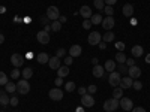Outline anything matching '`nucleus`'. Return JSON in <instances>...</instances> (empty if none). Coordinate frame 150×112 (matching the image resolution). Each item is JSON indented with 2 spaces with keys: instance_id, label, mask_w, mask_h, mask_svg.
I'll use <instances>...</instances> for the list:
<instances>
[{
  "instance_id": "1",
  "label": "nucleus",
  "mask_w": 150,
  "mask_h": 112,
  "mask_svg": "<svg viewBox=\"0 0 150 112\" xmlns=\"http://www.w3.org/2000/svg\"><path fill=\"white\" fill-rule=\"evenodd\" d=\"M117 108H120V103L117 99L111 97V99H107V100L104 102V111L105 112H114Z\"/></svg>"
},
{
  "instance_id": "2",
  "label": "nucleus",
  "mask_w": 150,
  "mask_h": 112,
  "mask_svg": "<svg viewBox=\"0 0 150 112\" xmlns=\"http://www.w3.org/2000/svg\"><path fill=\"white\" fill-rule=\"evenodd\" d=\"M17 93H20V94L30 93V84H29L27 79H21V81L17 82Z\"/></svg>"
},
{
  "instance_id": "3",
  "label": "nucleus",
  "mask_w": 150,
  "mask_h": 112,
  "mask_svg": "<svg viewBox=\"0 0 150 112\" xmlns=\"http://www.w3.org/2000/svg\"><path fill=\"white\" fill-rule=\"evenodd\" d=\"M47 17L50 21H57L60 17V10L57 6H48L47 8Z\"/></svg>"
},
{
  "instance_id": "4",
  "label": "nucleus",
  "mask_w": 150,
  "mask_h": 112,
  "mask_svg": "<svg viewBox=\"0 0 150 112\" xmlns=\"http://www.w3.org/2000/svg\"><path fill=\"white\" fill-rule=\"evenodd\" d=\"M120 79H122V75L117 72V70H114V72H111L110 73V78H108V82H110V85L111 87H119V84H120Z\"/></svg>"
},
{
  "instance_id": "5",
  "label": "nucleus",
  "mask_w": 150,
  "mask_h": 112,
  "mask_svg": "<svg viewBox=\"0 0 150 112\" xmlns=\"http://www.w3.org/2000/svg\"><path fill=\"white\" fill-rule=\"evenodd\" d=\"M48 96H50V99H51V100H54V102H60L62 99H63V91H62L59 87H56V88L50 90Z\"/></svg>"
},
{
  "instance_id": "6",
  "label": "nucleus",
  "mask_w": 150,
  "mask_h": 112,
  "mask_svg": "<svg viewBox=\"0 0 150 112\" xmlns=\"http://www.w3.org/2000/svg\"><path fill=\"white\" fill-rule=\"evenodd\" d=\"M24 58H26L24 55L15 52V54H12V55H11V63L14 64V67H21V66L24 64Z\"/></svg>"
},
{
  "instance_id": "7",
  "label": "nucleus",
  "mask_w": 150,
  "mask_h": 112,
  "mask_svg": "<svg viewBox=\"0 0 150 112\" xmlns=\"http://www.w3.org/2000/svg\"><path fill=\"white\" fill-rule=\"evenodd\" d=\"M36 39L41 45H48L50 43V33H47L45 30H41L36 33Z\"/></svg>"
},
{
  "instance_id": "8",
  "label": "nucleus",
  "mask_w": 150,
  "mask_h": 112,
  "mask_svg": "<svg viewBox=\"0 0 150 112\" xmlns=\"http://www.w3.org/2000/svg\"><path fill=\"white\" fill-rule=\"evenodd\" d=\"M81 105H83V108H92V106H95V99H93V96L92 94H84V96H81Z\"/></svg>"
},
{
  "instance_id": "9",
  "label": "nucleus",
  "mask_w": 150,
  "mask_h": 112,
  "mask_svg": "<svg viewBox=\"0 0 150 112\" xmlns=\"http://www.w3.org/2000/svg\"><path fill=\"white\" fill-rule=\"evenodd\" d=\"M102 41V36L99 34V32H92L89 34V37H87V42H89V45H99V42Z\"/></svg>"
},
{
  "instance_id": "10",
  "label": "nucleus",
  "mask_w": 150,
  "mask_h": 112,
  "mask_svg": "<svg viewBox=\"0 0 150 112\" xmlns=\"http://www.w3.org/2000/svg\"><path fill=\"white\" fill-rule=\"evenodd\" d=\"M119 103H120V108L123 109V111H132V108H134V103H132V100L129 97H122L120 100H119Z\"/></svg>"
},
{
  "instance_id": "11",
  "label": "nucleus",
  "mask_w": 150,
  "mask_h": 112,
  "mask_svg": "<svg viewBox=\"0 0 150 112\" xmlns=\"http://www.w3.org/2000/svg\"><path fill=\"white\" fill-rule=\"evenodd\" d=\"M78 14H80L84 20H90V18H92V15H93V10L90 9V6L83 5V6L80 8V12H78Z\"/></svg>"
},
{
  "instance_id": "12",
  "label": "nucleus",
  "mask_w": 150,
  "mask_h": 112,
  "mask_svg": "<svg viewBox=\"0 0 150 112\" xmlns=\"http://www.w3.org/2000/svg\"><path fill=\"white\" fill-rule=\"evenodd\" d=\"M102 27L108 32V30H112V27H114V24H116V20L112 18V17H107V18H104L102 20Z\"/></svg>"
},
{
  "instance_id": "13",
  "label": "nucleus",
  "mask_w": 150,
  "mask_h": 112,
  "mask_svg": "<svg viewBox=\"0 0 150 112\" xmlns=\"http://www.w3.org/2000/svg\"><path fill=\"white\" fill-rule=\"evenodd\" d=\"M128 75L132 78V79H138L140 76H141V69L138 67V66H131L129 67V70H128Z\"/></svg>"
},
{
  "instance_id": "14",
  "label": "nucleus",
  "mask_w": 150,
  "mask_h": 112,
  "mask_svg": "<svg viewBox=\"0 0 150 112\" xmlns=\"http://www.w3.org/2000/svg\"><path fill=\"white\" fill-rule=\"evenodd\" d=\"M132 82H134V79H132L131 76H123V78L120 79L119 87H120L122 90H126V88H131V87H132Z\"/></svg>"
},
{
  "instance_id": "15",
  "label": "nucleus",
  "mask_w": 150,
  "mask_h": 112,
  "mask_svg": "<svg viewBox=\"0 0 150 112\" xmlns=\"http://www.w3.org/2000/svg\"><path fill=\"white\" fill-rule=\"evenodd\" d=\"M122 14H123V17L132 18V15H134V6H132L131 3L123 5V8H122Z\"/></svg>"
},
{
  "instance_id": "16",
  "label": "nucleus",
  "mask_w": 150,
  "mask_h": 112,
  "mask_svg": "<svg viewBox=\"0 0 150 112\" xmlns=\"http://www.w3.org/2000/svg\"><path fill=\"white\" fill-rule=\"evenodd\" d=\"M92 73H93L95 78H102L104 73H105V69H104V66H101V64H95L93 69H92Z\"/></svg>"
},
{
  "instance_id": "17",
  "label": "nucleus",
  "mask_w": 150,
  "mask_h": 112,
  "mask_svg": "<svg viewBox=\"0 0 150 112\" xmlns=\"http://www.w3.org/2000/svg\"><path fill=\"white\" fill-rule=\"evenodd\" d=\"M81 54H83L81 45H72V46L69 48V55H71V57H80Z\"/></svg>"
},
{
  "instance_id": "18",
  "label": "nucleus",
  "mask_w": 150,
  "mask_h": 112,
  "mask_svg": "<svg viewBox=\"0 0 150 112\" xmlns=\"http://www.w3.org/2000/svg\"><path fill=\"white\" fill-rule=\"evenodd\" d=\"M48 66H50V69H51V70H57L62 64H60V58L59 57H51V58H50V61H48Z\"/></svg>"
},
{
  "instance_id": "19",
  "label": "nucleus",
  "mask_w": 150,
  "mask_h": 112,
  "mask_svg": "<svg viewBox=\"0 0 150 112\" xmlns=\"http://www.w3.org/2000/svg\"><path fill=\"white\" fill-rule=\"evenodd\" d=\"M131 52H132V55H134L135 58H138V57H141V55L144 54V48H143L141 45H134L132 49H131Z\"/></svg>"
},
{
  "instance_id": "20",
  "label": "nucleus",
  "mask_w": 150,
  "mask_h": 112,
  "mask_svg": "<svg viewBox=\"0 0 150 112\" xmlns=\"http://www.w3.org/2000/svg\"><path fill=\"white\" fill-rule=\"evenodd\" d=\"M36 60H38V63H39V64H47L50 61V55L47 52H39L36 55Z\"/></svg>"
},
{
  "instance_id": "21",
  "label": "nucleus",
  "mask_w": 150,
  "mask_h": 112,
  "mask_svg": "<svg viewBox=\"0 0 150 112\" xmlns=\"http://www.w3.org/2000/svg\"><path fill=\"white\" fill-rule=\"evenodd\" d=\"M116 67H117V66H116V61H114V60H107V61H105V64H104L105 72H110V73H111V72H114Z\"/></svg>"
},
{
  "instance_id": "22",
  "label": "nucleus",
  "mask_w": 150,
  "mask_h": 112,
  "mask_svg": "<svg viewBox=\"0 0 150 112\" xmlns=\"http://www.w3.org/2000/svg\"><path fill=\"white\" fill-rule=\"evenodd\" d=\"M69 75V66H60L59 69H57V76H60V78H65V76H68Z\"/></svg>"
},
{
  "instance_id": "23",
  "label": "nucleus",
  "mask_w": 150,
  "mask_h": 112,
  "mask_svg": "<svg viewBox=\"0 0 150 112\" xmlns=\"http://www.w3.org/2000/svg\"><path fill=\"white\" fill-rule=\"evenodd\" d=\"M114 39H116V34L112 33L111 30H108V32L102 36V41H104V42H107V43H108V42H112Z\"/></svg>"
},
{
  "instance_id": "24",
  "label": "nucleus",
  "mask_w": 150,
  "mask_h": 112,
  "mask_svg": "<svg viewBox=\"0 0 150 112\" xmlns=\"http://www.w3.org/2000/svg\"><path fill=\"white\" fill-rule=\"evenodd\" d=\"M102 15L101 14H93L92 15V18H90V21H92V24H93V26H99V24H101L102 22Z\"/></svg>"
},
{
  "instance_id": "25",
  "label": "nucleus",
  "mask_w": 150,
  "mask_h": 112,
  "mask_svg": "<svg viewBox=\"0 0 150 112\" xmlns=\"http://www.w3.org/2000/svg\"><path fill=\"white\" fill-rule=\"evenodd\" d=\"M21 75H23V78H24V79H30V78L33 76V69H32V67L23 69V70H21Z\"/></svg>"
},
{
  "instance_id": "26",
  "label": "nucleus",
  "mask_w": 150,
  "mask_h": 112,
  "mask_svg": "<svg viewBox=\"0 0 150 112\" xmlns=\"http://www.w3.org/2000/svg\"><path fill=\"white\" fill-rule=\"evenodd\" d=\"M9 100H11V97H9L8 94H5L3 91H0V105L8 106V105H9Z\"/></svg>"
},
{
  "instance_id": "27",
  "label": "nucleus",
  "mask_w": 150,
  "mask_h": 112,
  "mask_svg": "<svg viewBox=\"0 0 150 112\" xmlns=\"http://www.w3.org/2000/svg\"><path fill=\"white\" fill-rule=\"evenodd\" d=\"M5 90H6V93H15V91H17V84L12 82V81H9V82L5 85Z\"/></svg>"
},
{
  "instance_id": "28",
  "label": "nucleus",
  "mask_w": 150,
  "mask_h": 112,
  "mask_svg": "<svg viewBox=\"0 0 150 112\" xmlns=\"http://www.w3.org/2000/svg\"><path fill=\"white\" fill-rule=\"evenodd\" d=\"M112 97L117 99V100H120V99L123 97V90L120 88V87H116L114 91H112Z\"/></svg>"
},
{
  "instance_id": "29",
  "label": "nucleus",
  "mask_w": 150,
  "mask_h": 112,
  "mask_svg": "<svg viewBox=\"0 0 150 112\" xmlns=\"http://www.w3.org/2000/svg\"><path fill=\"white\" fill-rule=\"evenodd\" d=\"M116 61H117V63H126V55H125L123 51H119L116 54Z\"/></svg>"
},
{
  "instance_id": "30",
  "label": "nucleus",
  "mask_w": 150,
  "mask_h": 112,
  "mask_svg": "<svg viewBox=\"0 0 150 112\" xmlns=\"http://www.w3.org/2000/svg\"><path fill=\"white\" fill-rule=\"evenodd\" d=\"M93 5H95V8L99 12L104 10V8H105V2H104V0H93Z\"/></svg>"
},
{
  "instance_id": "31",
  "label": "nucleus",
  "mask_w": 150,
  "mask_h": 112,
  "mask_svg": "<svg viewBox=\"0 0 150 112\" xmlns=\"http://www.w3.org/2000/svg\"><path fill=\"white\" fill-rule=\"evenodd\" d=\"M116 69H117V72H119L120 75H122V73H123V75H125V73H128V70H129V67L125 64V63H119V66H117Z\"/></svg>"
},
{
  "instance_id": "32",
  "label": "nucleus",
  "mask_w": 150,
  "mask_h": 112,
  "mask_svg": "<svg viewBox=\"0 0 150 112\" xmlns=\"http://www.w3.org/2000/svg\"><path fill=\"white\" fill-rule=\"evenodd\" d=\"M62 29V22L57 20V21H51V32H59Z\"/></svg>"
},
{
  "instance_id": "33",
  "label": "nucleus",
  "mask_w": 150,
  "mask_h": 112,
  "mask_svg": "<svg viewBox=\"0 0 150 112\" xmlns=\"http://www.w3.org/2000/svg\"><path fill=\"white\" fill-rule=\"evenodd\" d=\"M8 82H9V79H8V75H6L5 72L0 70V85H6Z\"/></svg>"
},
{
  "instance_id": "34",
  "label": "nucleus",
  "mask_w": 150,
  "mask_h": 112,
  "mask_svg": "<svg viewBox=\"0 0 150 112\" xmlns=\"http://www.w3.org/2000/svg\"><path fill=\"white\" fill-rule=\"evenodd\" d=\"M65 90H66L68 93H72V91L75 90V82H74V81L66 82V84H65Z\"/></svg>"
},
{
  "instance_id": "35",
  "label": "nucleus",
  "mask_w": 150,
  "mask_h": 112,
  "mask_svg": "<svg viewBox=\"0 0 150 112\" xmlns=\"http://www.w3.org/2000/svg\"><path fill=\"white\" fill-rule=\"evenodd\" d=\"M132 88H135L137 91H140V90L143 88V82H141V81H137V79H135V81L132 82Z\"/></svg>"
},
{
  "instance_id": "36",
  "label": "nucleus",
  "mask_w": 150,
  "mask_h": 112,
  "mask_svg": "<svg viewBox=\"0 0 150 112\" xmlns=\"http://www.w3.org/2000/svg\"><path fill=\"white\" fill-rule=\"evenodd\" d=\"M104 12L107 14V17H112V14H114V9H112V6H108V5H105V8H104Z\"/></svg>"
},
{
  "instance_id": "37",
  "label": "nucleus",
  "mask_w": 150,
  "mask_h": 112,
  "mask_svg": "<svg viewBox=\"0 0 150 112\" xmlns=\"http://www.w3.org/2000/svg\"><path fill=\"white\" fill-rule=\"evenodd\" d=\"M20 75H21V72H20L18 69H12V72H11V78H12V79H18V78H20Z\"/></svg>"
},
{
  "instance_id": "38",
  "label": "nucleus",
  "mask_w": 150,
  "mask_h": 112,
  "mask_svg": "<svg viewBox=\"0 0 150 112\" xmlns=\"http://www.w3.org/2000/svg\"><path fill=\"white\" fill-rule=\"evenodd\" d=\"M65 55H66V49H65V48H59L57 52H56V57L62 58V57H65Z\"/></svg>"
},
{
  "instance_id": "39",
  "label": "nucleus",
  "mask_w": 150,
  "mask_h": 112,
  "mask_svg": "<svg viewBox=\"0 0 150 112\" xmlns=\"http://www.w3.org/2000/svg\"><path fill=\"white\" fill-rule=\"evenodd\" d=\"M92 26H93V24H92L90 20H84V21H83V29H84V30H89Z\"/></svg>"
},
{
  "instance_id": "40",
  "label": "nucleus",
  "mask_w": 150,
  "mask_h": 112,
  "mask_svg": "<svg viewBox=\"0 0 150 112\" xmlns=\"http://www.w3.org/2000/svg\"><path fill=\"white\" fill-rule=\"evenodd\" d=\"M18 103H20L18 97H15V96H14V97H11V100H9V105H11V106H17Z\"/></svg>"
},
{
  "instance_id": "41",
  "label": "nucleus",
  "mask_w": 150,
  "mask_h": 112,
  "mask_svg": "<svg viewBox=\"0 0 150 112\" xmlns=\"http://www.w3.org/2000/svg\"><path fill=\"white\" fill-rule=\"evenodd\" d=\"M96 91H98V87H96L95 84L89 85V88H87V93H90V94H93V93H96Z\"/></svg>"
},
{
  "instance_id": "42",
  "label": "nucleus",
  "mask_w": 150,
  "mask_h": 112,
  "mask_svg": "<svg viewBox=\"0 0 150 112\" xmlns=\"http://www.w3.org/2000/svg\"><path fill=\"white\" fill-rule=\"evenodd\" d=\"M125 46L126 45H125L123 42H116V48L119 49V51H125Z\"/></svg>"
},
{
  "instance_id": "43",
  "label": "nucleus",
  "mask_w": 150,
  "mask_h": 112,
  "mask_svg": "<svg viewBox=\"0 0 150 112\" xmlns=\"http://www.w3.org/2000/svg\"><path fill=\"white\" fill-rule=\"evenodd\" d=\"M72 61H74V57H71V55H69V57H65V64H66V66H71Z\"/></svg>"
},
{
  "instance_id": "44",
  "label": "nucleus",
  "mask_w": 150,
  "mask_h": 112,
  "mask_svg": "<svg viewBox=\"0 0 150 112\" xmlns=\"http://www.w3.org/2000/svg\"><path fill=\"white\" fill-rule=\"evenodd\" d=\"M54 84H56V87H60L62 84H63V78H60V76H57V78L54 79Z\"/></svg>"
},
{
  "instance_id": "45",
  "label": "nucleus",
  "mask_w": 150,
  "mask_h": 112,
  "mask_svg": "<svg viewBox=\"0 0 150 112\" xmlns=\"http://www.w3.org/2000/svg\"><path fill=\"white\" fill-rule=\"evenodd\" d=\"M125 64H126L128 67H131V66L135 64V60H134V58H126V63H125Z\"/></svg>"
},
{
  "instance_id": "46",
  "label": "nucleus",
  "mask_w": 150,
  "mask_h": 112,
  "mask_svg": "<svg viewBox=\"0 0 150 112\" xmlns=\"http://www.w3.org/2000/svg\"><path fill=\"white\" fill-rule=\"evenodd\" d=\"M131 112H146V109L143 106H137V108H132Z\"/></svg>"
},
{
  "instance_id": "47",
  "label": "nucleus",
  "mask_w": 150,
  "mask_h": 112,
  "mask_svg": "<svg viewBox=\"0 0 150 112\" xmlns=\"http://www.w3.org/2000/svg\"><path fill=\"white\" fill-rule=\"evenodd\" d=\"M50 22V20H48V17L47 15H44L42 18H41V24H42V26H47V24Z\"/></svg>"
},
{
  "instance_id": "48",
  "label": "nucleus",
  "mask_w": 150,
  "mask_h": 112,
  "mask_svg": "<svg viewBox=\"0 0 150 112\" xmlns=\"http://www.w3.org/2000/svg\"><path fill=\"white\" fill-rule=\"evenodd\" d=\"M104 2H105V5L112 6V5H116V3H117V0H104Z\"/></svg>"
},
{
  "instance_id": "49",
  "label": "nucleus",
  "mask_w": 150,
  "mask_h": 112,
  "mask_svg": "<svg viewBox=\"0 0 150 112\" xmlns=\"http://www.w3.org/2000/svg\"><path fill=\"white\" fill-rule=\"evenodd\" d=\"M86 93H87V90L84 88V87H80V88H78V94H80V96H84Z\"/></svg>"
},
{
  "instance_id": "50",
  "label": "nucleus",
  "mask_w": 150,
  "mask_h": 112,
  "mask_svg": "<svg viewBox=\"0 0 150 112\" xmlns=\"http://www.w3.org/2000/svg\"><path fill=\"white\" fill-rule=\"evenodd\" d=\"M99 48H101V49H105V48H107V42L101 41V42H99Z\"/></svg>"
},
{
  "instance_id": "51",
  "label": "nucleus",
  "mask_w": 150,
  "mask_h": 112,
  "mask_svg": "<svg viewBox=\"0 0 150 112\" xmlns=\"http://www.w3.org/2000/svg\"><path fill=\"white\" fill-rule=\"evenodd\" d=\"M66 20H68V18H66L65 15H60V17H59V21H60L62 24H63V22H66Z\"/></svg>"
},
{
  "instance_id": "52",
  "label": "nucleus",
  "mask_w": 150,
  "mask_h": 112,
  "mask_svg": "<svg viewBox=\"0 0 150 112\" xmlns=\"http://www.w3.org/2000/svg\"><path fill=\"white\" fill-rule=\"evenodd\" d=\"M44 27H45L44 30H45L47 33H50V32H51V24H47V26H44Z\"/></svg>"
},
{
  "instance_id": "53",
  "label": "nucleus",
  "mask_w": 150,
  "mask_h": 112,
  "mask_svg": "<svg viewBox=\"0 0 150 112\" xmlns=\"http://www.w3.org/2000/svg\"><path fill=\"white\" fill-rule=\"evenodd\" d=\"M3 42H5V34H3V33H0V45H2Z\"/></svg>"
},
{
  "instance_id": "54",
  "label": "nucleus",
  "mask_w": 150,
  "mask_h": 112,
  "mask_svg": "<svg viewBox=\"0 0 150 112\" xmlns=\"http://www.w3.org/2000/svg\"><path fill=\"white\" fill-rule=\"evenodd\" d=\"M92 63H93V64H99V60H98V57H93V58H92Z\"/></svg>"
},
{
  "instance_id": "55",
  "label": "nucleus",
  "mask_w": 150,
  "mask_h": 112,
  "mask_svg": "<svg viewBox=\"0 0 150 112\" xmlns=\"http://www.w3.org/2000/svg\"><path fill=\"white\" fill-rule=\"evenodd\" d=\"M21 21H23L21 17H14V22H21Z\"/></svg>"
},
{
  "instance_id": "56",
  "label": "nucleus",
  "mask_w": 150,
  "mask_h": 112,
  "mask_svg": "<svg viewBox=\"0 0 150 112\" xmlns=\"http://www.w3.org/2000/svg\"><path fill=\"white\" fill-rule=\"evenodd\" d=\"M5 12H6V8L3 5H0V14H5Z\"/></svg>"
},
{
  "instance_id": "57",
  "label": "nucleus",
  "mask_w": 150,
  "mask_h": 112,
  "mask_svg": "<svg viewBox=\"0 0 150 112\" xmlns=\"http://www.w3.org/2000/svg\"><path fill=\"white\" fill-rule=\"evenodd\" d=\"M23 21H24V22H27V24H29V22H30L32 20H30V17H26V18H23Z\"/></svg>"
},
{
  "instance_id": "58",
  "label": "nucleus",
  "mask_w": 150,
  "mask_h": 112,
  "mask_svg": "<svg viewBox=\"0 0 150 112\" xmlns=\"http://www.w3.org/2000/svg\"><path fill=\"white\" fill-rule=\"evenodd\" d=\"M131 24H132V26H137V20L135 18H131Z\"/></svg>"
},
{
  "instance_id": "59",
  "label": "nucleus",
  "mask_w": 150,
  "mask_h": 112,
  "mask_svg": "<svg viewBox=\"0 0 150 112\" xmlns=\"http://www.w3.org/2000/svg\"><path fill=\"white\" fill-rule=\"evenodd\" d=\"M146 63H150V54H147V58H146Z\"/></svg>"
},
{
  "instance_id": "60",
  "label": "nucleus",
  "mask_w": 150,
  "mask_h": 112,
  "mask_svg": "<svg viewBox=\"0 0 150 112\" xmlns=\"http://www.w3.org/2000/svg\"><path fill=\"white\" fill-rule=\"evenodd\" d=\"M0 112H5V111H0Z\"/></svg>"
}]
</instances>
